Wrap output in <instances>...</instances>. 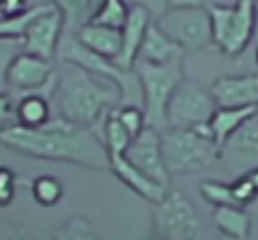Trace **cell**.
<instances>
[{"label":"cell","mask_w":258,"mask_h":240,"mask_svg":"<svg viewBox=\"0 0 258 240\" xmlns=\"http://www.w3.org/2000/svg\"><path fill=\"white\" fill-rule=\"evenodd\" d=\"M0 143L27 157L69 163L90 170L110 166L108 150L92 127H82L53 117L46 126L29 129L18 124L0 131Z\"/></svg>","instance_id":"cell-1"},{"label":"cell","mask_w":258,"mask_h":240,"mask_svg":"<svg viewBox=\"0 0 258 240\" xmlns=\"http://www.w3.org/2000/svg\"><path fill=\"white\" fill-rule=\"evenodd\" d=\"M53 96H57L58 117L92 129L111 108L122 103L120 89L115 83L68 62H60Z\"/></svg>","instance_id":"cell-2"},{"label":"cell","mask_w":258,"mask_h":240,"mask_svg":"<svg viewBox=\"0 0 258 240\" xmlns=\"http://www.w3.org/2000/svg\"><path fill=\"white\" fill-rule=\"evenodd\" d=\"M161 148L170 177L200 172L219 161V147L207 126L197 129L166 127L161 133Z\"/></svg>","instance_id":"cell-3"},{"label":"cell","mask_w":258,"mask_h":240,"mask_svg":"<svg viewBox=\"0 0 258 240\" xmlns=\"http://www.w3.org/2000/svg\"><path fill=\"white\" fill-rule=\"evenodd\" d=\"M142 89V110L145 113V124L163 133L168 127L166 110L173 92L184 79L182 60L158 65L147 62H137L133 67Z\"/></svg>","instance_id":"cell-4"},{"label":"cell","mask_w":258,"mask_h":240,"mask_svg":"<svg viewBox=\"0 0 258 240\" xmlns=\"http://www.w3.org/2000/svg\"><path fill=\"white\" fill-rule=\"evenodd\" d=\"M211 18L212 44L228 57H239L254 39V0L205 6Z\"/></svg>","instance_id":"cell-5"},{"label":"cell","mask_w":258,"mask_h":240,"mask_svg":"<svg viewBox=\"0 0 258 240\" xmlns=\"http://www.w3.org/2000/svg\"><path fill=\"white\" fill-rule=\"evenodd\" d=\"M57 58L58 62L78 65L90 74L115 83L120 89V104H135V106L142 108V89L135 71H122L113 60H108V58L87 50L73 34H64L60 46H58Z\"/></svg>","instance_id":"cell-6"},{"label":"cell","mask_w":258,"mask_h":240,"mask_svg":"<svg viewBox=\"0 0 258 240\" xmlns=\"http://www.w3.org/2000/svg\"><path fill=\"white\" fill-rule=\"evenodd\" d=\"M152 229L156 238L161 240H198L200 219L180 191L168 189L152 212Z\"/></svg>","instance_id":"cell-7"},{"label":"cell","mask_w":258,"mask_h":240,"mask_svg":"<svg viewBox=\"0 0 258 240\" xmlns=\"http://www.w3.org/2000/svg\"><path fill=\"white\" fill-rule=\"evenodd\" d=\"M216 110L218 104L212 97L211 89L207 90L195 79L184 78L170 99L166 124L168 127L197 129L207 126Z\"/></svg>","instance_id":"cell-8"},{"label":"cell","mask_w":258,"mask_h":240,"mask_svg":"<svg viewBox=\"0 0 258 240\" xmlns=\"http://www.w3.org/2000/svg\"><path fill=\"white\" fill-rule=\"evenodd\" d=\"M154 22L184 51H198L212 44L211 18L205 6L168 8Z\"/></svg>","instance_id":"cell-9"},{"label":"cell","mask_w":258,"mask_h":240,"mask_svg":"<svg viewBox=\"0 0 258 240\" xmlns=\"http://www.w3.org/2000/svg\"><path fill=\"white\" fill-rule=\"evenodd\" d=\"M57 69L53 62L22 51L9 67L8 87L11 96L30 92H48L53 96Z\"/></svg>","instance_id":"cell-10"},{"label":"cell","mask_w":258,"mask_h":240,"mask_svg":"<svg viewBox=\"0 0 258 240\" xmlns=\"http://www.w3.org/2000/svg\"><path fill=\"white\" fill-rule=\"evenodd\" d=\"M124 157L133 166H137L140 172H144L149 179L168 187L170 173L163 159L161 133L156 131L154 127L145 126L144 131L131 140L127 150L124 152Z\"/></svg>","instance_id":"cell-11"},{"label":"cell","mask_w":258,"mask_h":240,"mask_svg":"<svg viewBox=\"0 0 258 240\" xmlns=\"http://www.w3.org/2000/svg\"><path fill=\"white\" fill-rule=\"evenodd\" d=\"M64 37V18L55 4L32 20L23 36V50L44 60L57 58L58 46Z\"/></svg>","instance_id":"cell-12"},{"label":"cell","mask_w":258,"mask_h":240,"mask_svg":"<svg viewBox=\"0 0 258 240\" xmlns=\"http://www.w3.org/2000/svg\"><path fill=\"white\" fill-rule=\"evenodd\" d=\"M219 161L239 173L258 166V113L239 127L219 148Z\"/></svg>","instance_id":"cell-13"},{"label":"cell","mask_w":258,"mask_h":240,"mask_svg":"<svg viewBox=\"0 0 258 240\" xmlns=\"http://www.w3.org/2000/svg\"><path fill=\"white\" fill-rule=\"evenodd\" d=\"M218 108H258V72L221 76L211 87Z\"/></svg>","instance_id":"cell-14"},{"label":"cell","mask_w":258,"mask_h":240,"mask_svg":"<svg viewBox=\"0 0 258 240\" xmlns=\"http://www.w3.org/2000/svg\"><path fill=\"white\" fill-rule=\"evenodd\" d=\"M152 22H154V18L144 8H138V6L129 8L127 20H125L124 27L120 29V53H118L117 60H115V64L122 71H133L135 62H137L138 53H140L142 43H144L145 34H147Z\"/></svg>","instance_id":"cell-15"},{"label":"cell","mask_w":258,"mask_h":240,"mask_svg":"<svg viewBox=\"0 0 258 240\" xmlns=\"http://www.w3.org/2000/svg\"><path fill=\"white\" fill-rule=\"evenodd\" d=\"M115 177L120 180L124 186H127L131 191L142 196L144 200L151 201V203H159L165 198V194L168 193V187L161 186V184L154 182L152 179H149L144 172L133 166L124 155H111L110 157V166Z\"/></svg>","instance_id":"cell-16"},{"label":"cell","mask_w":258,"mask_h":240,"mask_svg":"<svg viewBox=\"0 0 258 240\" xmlns=\"http://www.w3.org/2000/svg\"><path fill=\"white\" fill-rule=\"evenodd\" d=\"M186 51L175 43L170 36H166L156 22L151 23L147 34H145V39L142 43L140 53H138L137 62H147V64H172V62L182 60ZM135 62V64H137Z\"/></svg>","instance_id":"cell-17"},{"label":"cell","mask_w":258,"mask_h":240,"mask_svg":"<svg viewBox=\"0 0 258 240\" xmlns=\"http://www.w3.org/2000/svg\"><path fill=\"white\" fill-rule=\"evenodd\" d=\"M51 94L30 92L18 96L15 101V124L29 129H37L50 122L51 115Z\"/></svg>","instance_id":"cell-18"},{"label":"cell","mask_w":258,"mask_h":240,"mask_svg":"<svg viewBox=\"0 0 258 240\" xmlns=\"http://www.w3.org/2000/svg\"><path fill=\"white\" fill-rule=\"evenodd\" d=\"M75 37L87 50L94 51V53L101 55V57L108 58V60L115 62L118 53H120V29H111V27L96 25V23L89 22L75 34Z\"/></svg>","instance_id":"cell-19"},{"label":"cell","mask_w":258,"mask_h":240,"mask_svg":"<svg viewBox=\"0 0 258 240\" xmlns=\"http://www.w3.org/2000/svg\"><path fill=\"white\" fill-rule=\"evenodd\" d=\"M256 113L258 108H218L207 124L214 143L221 148L223 143Z\"/></svg>","instance_id":"cell-20"},{"label":"cell","mask_w":258,"mask_h":240,"mask_svg":"<svg viewBox=\"0 0 258 240\" xmlns=\"http://www.w3.org/2000/svg\"><path fill=\"white\" fill-rule=\"evenodd\" d=\"M218 229L225 236H230L233 240H247L251 229V219L242 207L235 205H226V207H214L212 212Z\"/></svg>","instance_id":"cell-21"},{"label":"cell","mask_w":258,"mask_h":240,"mask_svg":"<svg viewBox=\"0 0 258 240\" xmlns=\"http://www.w3.org/2000/svg\"><path fill=\"white\" fill-rule=\"evenodd\" d=\"M53 6V2L50 0H43V2H36L30 8L23 9V11L16 13V15L2 16L0 18V39H22L25 36L27 29L32 23V20L36 16H39L41 13H44L46 9H50Z\"/></svg>","instance_id":"cell-22"},{"label":"cell","mask_w":258,"mask_h":240,"mask_svg":"<svg viewBox=\"0 0 258 240\" xmlns=\"http://www.w3.org/2000/svg\"><path fill=\"white\" fill-rule=\"evenodd\" d=\"M64 18V34L75 36L83 25L90 22L94 13V0H51Z\"/></svg>","instance_id":"cell-23"},{"label":"cell","mask_w":258,"mask_h":240,"mask_svg":"<svg viewBox=\"0 0 258 240\" xmlns=\"http://www.w3.org/2000/svg\"><path fill=\"white\" fill-rule=\"evenodd\" d=\"M99 138L103 140L108 150V157L111 155H124L131 143V134L122 127V124L115 117V108H111L103 118H101V133Z\"/></svg>","instance_id":"cell-24"},{"label":"cell","mask_w":258,"mask_h":240,"mask_svg":"<svg viewBox=\"0 0 258 240\" xmlns=\"http://www.w3.org/2000/svg\"><path fill=\"white\" fill-rule=\"evenodd\" d=\"M129 8L131 6L125 0H99L94 8L90 23L111 27V29H122L127 20Z\"/></svg>","instance_id":"cell-25"},{"label":"cell","mask_w":258,"mask_h":240,"mask_svg":"<svg viewBox=\"0 0 258 240\" xmlns=\"http://www.w3.org/2000/svg\"><path fill=\"white\" fill-rule=\"evenodd\" d=\"M51 240H101V235L92 221L76 215L58 226L51 235Z\"/></svg>","instance_id":"cell-26"},{"label":"cell","mask_w":258,"mask_h":240,"mask_svg":"<svg viewBox=\"0 0 258 240\" xmlns=\"http://www.w3.org/2000/svg\"><path fill=\"white\" fill-rule=\"evenodd\" d=\"M34 200L43 207H55L64 196V184L58 177L53 175H41L30 186Z\"/></svg>","instance_id":"cell-27"},{"label":"cell","mask_w":258,"mask_h":240,"mask_svg":"<svg viewBox=\"0 0 258 240\" xmlns=\"http://www.w3.org/2000/svg\"><path fill=\"white\" fill-rule=\"evenodd\" d=\"M22 51H25L22 39H0V92L9 94V67Z\"/></svg>","instance_id":"cell-28"},{"label":"cell","mask_w":258,"mask_h":240,"mask_svg":"<svg viewBox=\"0 0 258 240\" xmlns=\"http://www.w3.org/2000/svg\"><path fill=\"white\" fill-rule=\"evenodd\" d=\"M115 117L122 124L125 131L131 134V138L138 136V134L144 131L145 124V113L140 106H135V104H120V106H115Z\"/></svg>","instance_id":"cell-29"},{"label":"cell","mask_w":258,"mask_h":240,"mask_svg":"<svg viewBox=\"0 0 258 240\" xmlns=\"http://www.w3.org/2000/svg\"><path fill=\"white\" fill-rule=\"evenodd\" d=\"M200 193L205 198V201H209L212 207H226V205L237 207L230 184L218 182V180H204L200 184Z\"/></svg>","instance_id":"cell-30"},{"label":"cell","mask_w":258,"mask_h":240,"mask_svg":"<svg viewBox=\"0 0 258 240\" xmlns=\"http://www.w3.org/2000/svg\"><path fill=\"white\" fill-rule=\"evenodd\" d=\"M230 186H232L233 200H235L237 207H246L258 196L256 184L251 180V177L247 173H240Z\"/></svg>","instance_id":"cell-31"},{"label":"cell","mask_w":258,"mask_h":240,"mask_svg":"<svg viewBox=\"0 0 258 240\" xmlns=\"http://www.w3.org/2000/svg\"><path fill=\"white\" fill-rule=\"evenodd\" d=\"M16 194V175L8 166H0V207H8Z\"/></svg>","instance_id":"cell-32"},{"label":"cell","mask_w":258,"mask_h":240,"mask_svg":"<svg viewBox=\"0 0 258 240\" xmlns=\"http://www.w3.org/2000/svg\"><path fill=\"white\" fill-rule=\"evenodd\" d=\"M15 124V101L11 94L0 92V131Z\"/></svg>","instance_id":"cell-33"},{"label":"cell","mask_w":258,"mask_h":240,"mask_svg":"<svg viewBox=\"0 0 258 240\" xmlns=\"http://www.w3.org/2000/svg\"><path fill=\"white\" fill-rule=\"evenodd\" d=\"M129 6H138L151 13L152 18H159L168 9V0H125Z\"/></svg>","instance_id":"cell-34"},{"label":"cell","mask_w":258,"mask_h":240,"mask_svg":"<svg viewBox=\"0 0 258 240\" xmlns=\"http://www.w3.org/2000/svg\"><path fill=\"white\" fill-rule=\"evenodd\" d=\"M30 0H0V9H2V15H16V13L23 11V9L30 8Z\"/></svg>","instance_id":"cell-35"},{"label":"cell","mask_w":258,"mask_h":240,"mask_svg":"<svg viewBox=\"0 0 258 240\" xmlns=\"http://www.w3.org/2000/svg\"><path fill=\"white\" fill-rule=\"evenodd\" d=\"M0 240H30L15 228H0Z\"/></svg>","instance_id":"cell-36"},{"label":"cell","mask_w":258,"mask_h":240,"mask_svg":"<svg viewBox=\"0 0 258 240\" xmlns=\"http://www.w3.org/2000/svg\"><path fill=\"white\" fill-rule=\"evenodd\" d=\"M207 6V0H168V8H195Z\"/></svg>","instance_id":"cell-37"},{"label":"cell","mask_w":258,"mask_h":240,"mask_svg":"<svg viewBox=\"0 0 258 240\" xmlns=\"http://www.w3.org/2000/svg\"><path fill=\"white\" fill-rule=\"evenodd\" d=\"M254 41L258 43V0H254Z\"/></svg>","instance_id":"cell-38"},{"label":"cell","mask_w":258,"mask_h":240,"mask_svg":"<svg viewBox=\"0 0 258 240\" xmlns=\"http://www.w3.org/2000/svg\"><path fill=\"white\" fill-rule=\"evenodd\" d=\"M254 57H256V65H258V46H256V53H254Z\"/></svg>","instance_id":"cell-39"},{"label":"cell","mask_w":258,"mask_h":240,"mask_svg":"<svg viewBox=\"0 0 258 240\" xmlns=\"http://www.w3.org/2000/svg\"><path fill=\"white\" fill-rule=\"evenodd\" d=\"M219 240H233V238H230V236H223V238H219Z\"/></svg>","instance_id":"cell-40"},{"label":"cell","mask_w":258,"mask_h":240,"mask_svg":"<svg viewBox=\"0 0 258 240\" xmlns=\"http://www.w3.org/2000/svg\"><path fill=\"white\" fill-rule=\"evenodd\" d=\"M151 240H161V238H156V236H152V238Z\"/></svg>","instance_id":"cell-41"},{"label":"cell","mask_w":258,"mask_h":240,"mask_svg":"<svg viewBox=\"0 0 258 240\" xmlns=\"http://www.w3.org/2000/svg\"><path fill=\"white\" fill-rule=\"evenodd\" d=\"M2 16H4V15H2V9H0V18H2Z\"/></svg>","instance_id":"cell-42"},{"label":"cell","mask_w":258,"mask_h":240,"mask_svg":"<svg viewBox=\"0 0 258 240\" xmlns=\"http://www.w3.org/2000/svg\"><path fill=\"white\" fill-rule=\"evenodd\" d=\"M97 2H99V0H94V4H97Z\"/></svg>","instance_id":"cell-43"},{"label":"cell","mask_w":258,"mask_h":240,"mask_svg":"<svg viewBox=\"0 0 258 240\" xmlns=\"http://www.w3.org/2000/svg\"><path fill=\"white\" fill-rule=\"evenodd\" d=\"M50 2H51V0H50Z\"/></svg>","instance_id":"cell-44"}]
</instances>
